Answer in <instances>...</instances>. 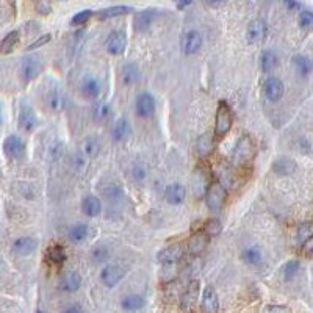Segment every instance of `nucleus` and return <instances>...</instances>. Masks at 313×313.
Returning <instances> with one entry per match:
<instances>
[{
	"label": "nucleus",
	"mask_w": 313,
	"mask_h": 313,
	"mask_svg": "<svg viewBox=\"0 0 313 313\" xmlns=\"http://www.w3.org/2000/svg\"><path fill=\"white\" fill-rule=\"evenodd\" d=\"M232 122H233V118H232V110H230V107H229L224 100H221V102L218 103V108H216L215 136H218V138L226 136V135L230 132Z\"/></svg>",
	"instance_id": "1"
},
{
	"label": "nucleus",
	"mask_w": 313,
	"mask_h": 313,
	"mask_svg": "<svg viewBox=\"0 0 313 313\" xmlns=\"http://www.w3.org/2000/svg\"><path fill=\"white\" fill-rule=\"evenodd\" d=\"M255 154V146H254V141L251 140V136L245 135L238 140L235 149H233V154H232V163L235 166H243L246 164Z\"/></svg>",
	"instance_id": "2"
},
{
	"label": "nucleus",
	"mask_w": 313,
	"mask_h": 313,
	"mask_svg": "<svg viewBox=\"0 0 313 313\" xmlns=\"http://www.w3.org/2000/svg\"><path fill=\"white\" fill-rule=\"evenodd\" d=\"M226 197H227V193H226V188H224L223 183H221L219 180L212 182L208 185V188H207V193H205L207 207L212 212L221 210L224 205V202H226Z\"/></svg>",
	"instance_id": "3"
},
{
	"label": "nucleus",
	"mask_w": 313,
	"mask_h": 313,
	"mask_svg": "<svg viewBox=\"0 0 313 313\" xmlns=\"http://www.w3.org/2000/svg\"><path fill=\"white\" fill-rule=\"evenodd\" d=\"M43 69V63L38 55H27L24 57V60L21 61V79L24 83L31 82L33 79H36V76L41 72Z\"/></svg>",
	"instance_id": "4"
},
{
	"label": "nucleus",
	"mask_w": 313,
	"mask_h": 313,
	"mask_svg": "<svg viewBox=\"0 0 313 313\" xmlns=\"http://www.w3.org/2000/svg\"><path fill=\"white\" fill-rule=\"evenodd\" d=\"M4 152L8 158L17 160L25 154V143L17 135H10L4 141Z\"/></svg>",
	"instance_id": "5"
},
{
	"label": "nucleus",
	"mask_w": 313,
	"mask_h": 313,
	"mask_svg": "<svg viewBox=\"0 0 313 313\" xmlns=\"http://www.w3.org/2000/svg\"><path fill=\"white\" fill-rule=\"evenodd\" d=\"M125 46H127V36L121 30H115V31L110 33V36L107 38V43H105L107 52L112 53V55H121L125 50Z\"/></svg>",
	"instance_id": "6"
},
{
	"label": "nucleus",
	"mask_w": 313,
	"mask_h": 313,
	"mask_svg": "<svg viewBox=\"0 0 313 313\" xmlns=\"http://www.w3.org/2000/svg\"><path fill=\"white\" fill-rule=\"evenodd\" d=\"M182 257H183V248L182 245H169L166 248H163L158 255H157V259L160 263L163 265H174L177 262L182 260Z\"/></svg>",
	"instance_id": "7"
},
{
	"label": "nucleus",
	"mask_w": 313,
	"mask_h": 313,
	"mask_svg": "<svg viewBox=\"0 0 313 313\" xmlns=\"http://www.w3.org/2000/svg\"><path fill=\"white\" fill-rule=\"evenodd\" d=\"M202 43H204V40H202V34L196 30H191L182 38L180 47H182V50L185 55H193L202 47Z\"/></svg>",
	"instance_id": "8"
},
{
	"label": "nucleus",
	"mask_w": 313,
	"mask_h": 313,
	"mask_svg": "<svg viewBox=\"0 0 313 313\" xmlns=\"http://www.w3.org/2000/svg\"><path fill=\"white\" fill-rule=\"evenodd\" d=\"M80 88H82V93L86 99H97L100 96V91H102V85H100L99 79L94 77L93 74H88V76L83 77Z\"/></svg>",
	"instance_id": "9"
},
{
	"label": "nucleus",
	"mask_w": 313,
	"mask_h": 313,
	"mask_svg": "<svg viewBox=\"0 0 313 313\" xmlns=\"http://www.w3.org/2000/svg\"><path fill=\"white\" fill-rule=\"evenodd\" d=\"M200 308L204 313H218L219 310V299L215 288L212 285H207L202 293V301H200Z\"/></svg>",
	"instance_id": "10"
},
{
	"label": "nucleus",
	"mask_w": 313,
	"mask_h": 313,
	"mask_svg": "<svg viewBox=\"0 0 313 313\" xmlns=\"http://www.w3.org/2000/svg\"><path fill=\"white\" fill-rule=\"evenodd\" d=\"M199 290H200V284L197 281H191L183 293L182 296V308L185 311H191L197 302V298H199Z\"/></svg>",
	"instance_id": "11"
},
{
	"label": "nucleus",
	"mask_w": 313,
	"mask_h": 313,
	"mask_svg": "<svg viewBox=\"0 0 313 313\" xmlns=\"http://www.w3.org/2000/svg\"><path fill=\"white\" fill-rule=\"evenodd\" d=\"M263 88L268 100L271 102H279L284 96V83L277 77H268Z\"/></svg>",
	"instance_id": "12"
},
{
	"label": "nucleus",
	"mask_w": 313,
	"mask_h": 313,
	"mask_svg": "<svg viewBox=\"0 0 313 313\" xmlns=\"http://www.w3.org/2000/svg\"><path fill=\"white\" fill-rule=\"evenodd\" d=\"M266 36V24L262 19H254L246 28V38L251 44L260 43Z\"/></svg>",
	"instance_id": "13"
},
{
	"label": "nucleus",
	"mask_w": 313,
	"mask_h": 313,
	"mask_svg": "<svg viewBox=\"0 0 313 313\" xmlns=\"http://www.w3.org/2000/svg\"><path fill=\"white\" fill-rule=\"evenodd\" d=\"M46 103H47V107L52 110V112L58 113V112H63V110L66 108L67 97H66V94L63 93V91L53 88V89L49 91L47 96H46Z\"/></svg>",
	"instance_id": "14"
},
{
	"label": "nucleus",
	"mask_w": 313,
	"mask_h": 313,
	"mask_svg": "<svg viewBox=\"0 0 313 313\" xmlns=\"http://www.w3.org/2000/svg\"><path fill=\"white\" fill-rule=\"evenodd\" d=\"M155 112V100L149 93H143L136 99V113L141 118H151Z\"/></svg>",
	"instance_id": "15"
},
{
	"label": "nucleus",
	"mask_w": 313,
	"mask_h": 313,
	"mask_svg": "<svg viewBox=\"0 0 313 313\" xmlns=\"http://www.w3.org/2000/svg\"><path fill=\"white\" fill-rule=\"evenodd\" d=\"M124 277V269L118 265H108L103 268L102 274H100V279L102 282L110 287V288H113L121 279Z\"/></svg>",
	"instance_id": "16"
},
{
	"label": "nucleus",
	"mask_w": 313,
	"mask_h": 313,
	"mask_svg": "<svg viewBox=\"0 0 313 313\" xmlns=\"http://www.w3.org/2000/svg\"><path fill=\"white\" fill-rule=\"evenodd\" d=\"M36 124H38V119H36L33 108L30 105H22L21 113H19V127L24 132L30 133L36 128Z\"/></svg>",
	"instance_id": "17"
},
{
	"label": "nucleus",
	"mask_w": 313,
	"mask_h": 313,
	"mask_svg": "<svg viewBox=\"0 0 313 313\" xmlns=\"http://www.w3.org/2000/svg\"><path fill=\"white\" fill-rule=\"evenodd\" d=\"M100 152V141L97 136H86L80 143V155L85 158H94Z\"/></svg>",
	"instance_id": "18"
},
{
	"label": "nucleus",
	"mask_w": 313,
	"mask_h": 313,
	"mask_svg": "<svg viewBox=\"0 0 313 313\" xmlns=\"http://www.w3.org/2000/svg\"><path fill=\"white\" fill-rule=\"evenodd\" d=\"M185 197H187V190L183 185H180V183H172V185H169L166 191H164V199H166L171 205L182 204V202L185 200Z\"/></svg>",
	"instance_id": "19"
},
{
	"label": "nucleus",
	"mask_w": 313,
	"mask_h": 313,
	"mask_svg": "<svg viewBox=\"0 0 313 313\" xmlns=\"http://www.w3.org/2000/svg\"><path fill=\"white\" fill-rule=\"evenodd\" d=\"M155 17H157V10H154V8H147V10L140 11L135 17V28L138 31H146L152 25Z\"/></svg>",
	"instance_id": "20"
},
{
	"label": "nucleus",
	"mask_w": 313,
	"mask_h": 313,
	"mask_svg": "<svg viewBox=\"0 0 313 313\" xmlns=\"http://www.w3.org/2000/svg\"><path fill=\"white\" fill-rule=\"evenodd\" d=\"M80 285H82V279H80L79 272H76V271L64 272L61 281H60V287L66 293H76L80 288Z\"/></svg>",
	"instance_id": "21"
},
{
	"label": "nucleus",
	"mask_w": 313,
	"mask_h": 313,
	"mask_svg": "<svg viewBox=\"0 0 313 313\" xmlns=\"http://www.w3.org/2000/svg\"><path fill=\"white\" fill-rule=\"evenodd\" d=\"M36 245H38V243H36L34 238H31V236H21V238H17V240L13 243L11 249L17 255H28V254H31L36 249Z\"/></svg>",
	"instance_id": "22"
},
{
	"label": "nucleus",
	"mask_w": 313,
	"mask_h": 313,
	"mask_svg": "<svg viewBox=\"0 0 313 313\" xmlns=\"http://www.w3.org/2000/svg\"><path fill=\"white\" fill-rule=\"evenodd\" d=\"M208 240H210V238L207 236V233H205L204 230L194 233V235L190 238V241H188V252H190L191 255L200 254L202 251H205V248H207V245H208Z\"/></svg>",
	"instance_id": "23"
},
{
	"label": "nucleus",
	"mask_w": 313,
	"mask_h": 313,
	"mask_svg": "<svg viewBox=\"0 0 313 313\" xmlns=\"http://www.w3.org/2000/svg\"><path fill=\"white\" fill-rule=\"evenodd\" d=\"M82 212L89 216V218H94L102 212V204H100V199L96 196H86L82 200Z\"/></svg>",
	"instance_id": "24"
},
{
	"label": "nucleus",
	"mask_w": 313,
	"mask_h": 313,
	"mask_svg": "<svg viewBox=\"0 0 313 313\" xmlns=\"http://www.w3.org/2000/svg\"><path fill=\"white\" fill-rule=\"evenodd\" d=\"M19 41H21V33L17 30L10 31L5 38L0 41V53L7 55V53L13 52L17 47V44H19Z\"/></svg>",
	"instance_id": "25"
},
{
	"label": "nucleus",
	"mask_w": 313,
	"mask_h": 313,
	"mask_svg": "<svg viewBox=\"0 0 313 313\" xmlns=\"http://www.w3.org/2000/svg\"><path fill=\"white\" fill-rule=\"evenodd\" d=\"M241 259L245 263L248 265H252V266H257L262 263V259H263V254H262V249L259 246H249L243 251L241 254Z\"/></svg>",
	"instance_id": "26"
},
{
	"label": "nucleus",
	"mask_w": 313,
	"mask_h": 313,
	"mask_svg": "<svg viewBox=\"0 0 313 313\" xmlns=\"http://www.w3.org/2000/svg\"><path fill=\"white\" fill-rule=\"evenodd\" d=\"M88 233H89V227L85 223H77L69 229L67 238L72 243H82V241L86 240Z\"/></svg>",
	"instance_id": "27"
},
{
	"label": "nucleus",
	"mask_w": 313,
	"mask_h": 313,
	"mask_svg": "<svg viewBox=\"0 0 313 313\" xmlns=\"http://www.w3.org/2000/svg\"><path fill=\"white\" fill-rule=\"evenodd\" d=\"M274 171L279 176H290L296 171V163H294L291 158L282 157V158L274 161Z\"/></svg>",
	"instance_id": "28"
},
{
	"label": "nucleus",
	"mask_w": 313,
	"mask_h": 313,
	"mask_svg": "<svg viewBox=\"0 0 313 313\" xmlns=\"http://www.w3.org/2000/svg\"><path fill=\"white\" fill-rule=\"evenodd\" d=\"M130 133H132V130H130V124H128V121L124 119V118L118 119L116 124L113 125L112 136H113L115 141H122V140H125Z\"/></svg>",
	"instance_id": "29"
},
{
	"label": "nucleus",
	"mask_w": 313,
	"mask_h": 313,
	"mask_svg": "<svg viewBox=\"0 0 313 313\" xmlns=\"http://www.w3.org/2000/svg\"><path fill=\"white\" fill-rule=\"evenodd\" d=\"M279 58L272 50H263V53L260 55V67L263 72H271L277 67Z\"/></svg>",
	"instance_id": "30"
},
{
	"label": "nucleus",
	"mask_w": 313,
	"mask_h": 313,
	"mask_svg": "<svg viewBox=\"0 0 313 313\" xmlns=\"http://www.w3.org/2000/svg\"><path fill=\"white\" fill-rule=\"evenodd\" d=\"M140 80V67L135 63H127L122 67V82L125 85H133Z\"/></svg>",
	"instance_id": "31"
},
{
	"label": "nucleus",
	"mask_w": 313,
	"mask_h": 313,
	"mask_svg": "<svg viewBox=\"0 0 313 313\" xmlns=\"http://www.w3.org/2000/svg\"><path fill=\"white\" fill-rule=\"evenodd\" d=\"M293 64L302 77H308L311 74V61L308 57H305V55H294Z\"/></svg>",
	"instance_id": "32"
},
{
	"label": "nucleus",
	"mask_w": 313,
	"mask_h": 313,
	"mask_svg": "<svg viewBox=\"0 0 313 313\" xmlns=\"http://www.w3.org/2000/svg\"><path fill=\"white\" fill-rule=\"evenodd\" d=\"M121 307L125 311H138L144 307V298L138 296V294H130V296H125L121 301Z\"/></svg>",
	"instance_id": "33"
},
{
	"label": "nucleus",
	"mask_w": 313,
	"mask_h": 313,
	"mask_svg": "<svg viewBox=\"0 0 313 313\" xmlns=\"http://www.w3.org/2000/svg\"><path fill=\"white\" fill-rule=\"evenodd\" d=\"M128 11H132V7H127V5H116V7H110V8H105L102 11L97 13V17L99 19H110V17H118V16H122Z\"/></svg>",
	"instance_id": "34"
},
{
	"label": "nucleus",
	"mask_w": 313,
	"mask_h": 313,
	"mask_svg": "<svg viewBox=\"0 0 313 313\" xmlns=\"http://www.w3.org/2000/svg\"><path fill=\"white\" fill-rule=\"evenodd\" d=\"M196 151H197V155L199 157H207L212 154L213 151V138L207 133V135H202L199 140H197V144H196Z\"/></svg>",
	"instance_id": "35"
},
{
	"label": "nucleus",
	"mask_w": 313,
	"mask_h": 313,
	"mask_svg": "<svg viewBox=\"0 0 313 313\" xmlns=\"http://www.w3.org/2000/svg\"><path fill=\"white\" fill-rule=\"evenodd\" d=\"M112 113V110H110V105L107 102H97L93 108V118L96 122H105Z\"/></svg>",
	"instance_id": "36"
},
{
	"label": "nucleus",
	"mask_w": 313,
	"mask_h": 313,
	"mask_svg": "<svg viewBox=\"0 0 313 313\" xmlns=\"http://www.w3.org/2000/svg\"><path fill=\"white\" fill-rule=\"evenodd\" d=\"M47 257L50 259L52 263H63L66 260V251L61 245H53L47 249Z\"/></svg>",
	"instance_id": "37"
},
{
	"label": "nucleus",
	"mask_w": 313,
	"mask_h": 313,
	"mask_svg": "<svg viewBox=\"0 0 313 313\" xmlns=\"http://www.w3.org/2000/svg\"><path fill=\"white\" fill-rule=\"evenodd\" d=\"M301 271V263L298 260H291V262H287L282 268V272H284V277L287 281H291L298 275V272Z\"/></svg>",
	"instance_id": "38"
},
{
	"label": "nucleus",
	"mask_w": 313,
	"mask_h": 313,
	"mask_svg": "<svg viewBox=\"0 0 313 313\" xmlns=\"http://www.w3.org/2000/svg\"><path fill=\"white\" fill-rule=\"evenodd\" d=\"M108 255H110V252H108V248L105 245H97V246L93 248V251H91V259H93L94 263L107 262Z\"/></svg>",
	"instance_id": "39"
},
{
	"label": "nucleus",
	"mask_w": 313,
	"mask_h": 313,
	"mask_svg": "<svg viewBox=\"0 0 313 313\" xmlns=\"http://www.w3.org/2000/svg\"><path fill=\"white\" fill-rule=\"evenodd\" d=\"M102 193H103V196H105L107 199H110V200H116L118 197L122 196V190H121V187L116 185V183H112V182L107 183V185H103Z\"/></svg>",
	"instance_id": "40"
},
{
	"label": "nucleus",
	"mask_w": 313,
	"mask_h": 313,
	"mask_svg": "<svg viewBox=\"0 0 313 313\" xmlns=\"http://www.w3.org/2000/svg\"><path fill=\"white\" fill-rule=\"evenodd\" d=\"M311 238V224L310 223H304L298 227L296 230V241L298 243H305L307 240Z\"/></svg>",
	"instance_id": "41"
},
{
	"label": "nucleus",
	"mask_w": 313,
	"mask_h": 313,
	"mask_svg": "<svg viewBox=\"0 0 313 313\" xmlns=\"http://www.w3.org/2000/svg\"><path fill=\"white\" fill-rule=\"evenodd\" d=\"M221 230H223V226H221V223L216 219V218H212L208 219L207 223H205V229L204 232L207 233V236H218L221 233Z\"/></svg>",
	"instance_id": "42"
},
{
	"label": "nucleus",
	"mask_w": 313,
	"mask_h": 313,
	"mask_svg": "<svg viewBox=\"0 0 313 313\" xmlns=\"http://www.w3.org/2000/svg\"><path fill=\"white\" fill-rule=\"evenodd\" d=\"M91 16H93V11H91V10H82V11L76 13V16H74L72 19H71V24L72 25H83Z\"/></svg>",
	"instance_id": "43"
},
{
	"label": "nucleus",
	"mask_w": 313,
	"mask_h": 313,
	"mask_svg": "<svg viewBox=\"0 0 313 313\" xmlns=\"http://www.w3.org/2000/svg\"><path fill=\"white\" fill-rule=\"evenodd\" d=\"M299 25L302 28H308L311 24H313V13L310 10H304L299 13V19H298Z\"/></svg>",
	"instance_id": "44"
},
{
	"label": "nucleus",
	"mask_w": 313,
	"mask_h": 313,
	"mask_svg": "<svg viewBox=\"0 0 313 313\" xmlns=\"http://www.w3.org/2000/svg\"><path fill=\"white\" fill-rule=\"evenodd\" d=\"M132 177H133V180H136V182L144 180V177H146V169H144V166H143L141 163H135L133 166H132Z\"/></svg>",
	"instance_id": "45"
},
{
	"label": "nucleus",
	"mask_w": 313,
	"mask_h": 313,
	"mask_svg": "<svg viewBox=\"0 0 313 313\" xmlns=\"http://www.w3.org/2000/svg\"><path fill=\"white\" fill-rule=\"evenodd\" d=\"M50 40H52V36H50V34H44V36H41V38L34 40V41L27 47V50H34V49H38V47L44 46L46 43H49Z\"/></svg>",
	"instance_id": "46"
},
{
	"label": "nucleus",
	"mask_w": 313,
	"mask_h": 313,
	"mask_svg": "<svg viewBox=\"0 0 313 313\" xmlns=\"http://www.w3.org/2000/svg\"><path fill=\"white\" fill-rule=\"evenodd\" d=\"M36 11H38L40 14H49L52 11V5L49 2H44V0H41V2L36 4Z\"/></svg>",
	"instance_id": "47"
},
{
	"label": "nucleus",
	"mask_w": 313,
	"mask_h": 313,
	"mask_svg": "<svg viewBox=\"0 0 313 313\" xmlns=\"http://www.w3.org/2000/svg\"><path fill=\"white\" fill-rule=\"evenodd\" d=\"M63 313H83V310L79 304H76V305H71L69 308H66Z\"/></svg>",
	"instance_id": "48"
},
{
	"label": "nucleus",
	"mask_w": 313,
	"mask_h": 313,
	"mask_svg": "<svg viewBox=\"0 0 313 313\" xmlns=\"http://www.w3.org/2000/svg\"><path fill=\"white\" fill-rule=\"evenodd\" d=\"M287 8H290V10H296V8H301L302 5L301 4H298V2H290V0H288V2H285L284 4Z\"/></svg>",
	"instance_id": "49"
},
{
	"label": "nucleus",
	"mask_w": 313,
	"mask_h": 313,
	"mask_svg": "<svg viewBox=\"0 0 313 313\" xmlns=\"http://www.w3.org/2000/svg\"><path fill=\"white\" fill-rule=\"evenodd\" d=\"M187 5H191V2H190V0H188V2H183V4H179L177 7H179V8H183V7H187Z\"/></svg>",
	"instance_id": "50"
},
{
	"label": "nucleus",
	"mask_w": 313,
	"mask_h": 313,
	"mask_svg": "<svg viewBox=\"0 0 313 313\" xmlns=\"http://www.w3.org/2000/svg\"><path fill=\"white\" fill-rule=\"evenodd\" d=\"M36 313H44V311H43V310H38V311H36Z\"/></svg>",
	"instance_id": "51"
},
{
	"label": "nucleus",
	"mask_w": 313,
	"mask_h": 313,
	"mask_svg": "<svg viewBox=\"0 0 313 313\" xmlns=\"http://www.w3.org/2000/svg\"><path fill=\"white\" fill-rule=\"evenodd\" d=\"M0 121H2V118H0Z\"/></svg>",
	"instance_id": "52"
}]
</instances>
